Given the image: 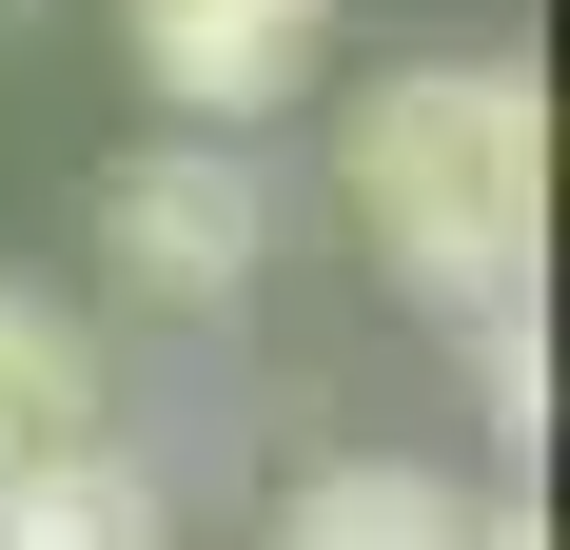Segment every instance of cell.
<instances>
[{"instance_id":"cell-1","label":"cell","mask_w":570,"mask_h":550,"mask_svg":"<svg viewBox=\"0 0 570 550\" xmlns=\"http://www.w3.org/2000/svg\"><path fill=\"white\" fill-rule=\"evenodd\" d=\"M354 217H374V256L433 315L531 295V236H551V99H531V59H413V79H374L354 99Z\"/></svg>"},{"instance_id":"cell-2","label":"cell","mask_w":570,"mask_h":550,"mask_svg":"<svg viewBox=\"0 0 570 550\" xmlns=\"http://www.w3.org/2000/svg\"><path fill=\"white\" fill-rule=\"evenodd\" d=\"M99 256H118V295H158V315H236V295H256V256H276V197H256V158H236V138H197V118H177L158 158L99 177Z\"/></svg>"},{"instance_id":"cell-3","label":"cell","mask_w":570,"mask_h":550,"mask_svg":"<svg viewBox=\"0 0 570 550\" xmlns=\"http://www.w3.org/2000/svg\"><path fill=\"white\" fill-rule=\"evenodd\" d=\"M315 59H335V0H138V79L197 138H256L276 99H315Z\"/></svg>"},{"instance_id":"cell-4","label":"cell","mask_w":570,"mask_h":550,"mask_svg":"<svg viewBox=\"0 0 570 550\" xmlns=\"http://www.w3.org/2000/svg\"><path fill=\"white\" fill-rule=\"evenodd\" d=\"M0 550H177V511H158V472L118 433H59V452L0 472Z\"/></svg>"},{"instance_id":"cell-5","label":"cell","mask_w":570,"mask_h":550,"mask_svg":"<svg viewBox=\"0 0 570 550\" xmlns=\"http://www.w3.org/2000/svg\"><path fill=\"white\" fill-rule=\"evenodd\" d=\"M59 433H99V334L59 315V295H20V275H0V472H20V452H59Z\"/></svg>"},{"instance_id":"cell-6","label":"cell","mask_w":570,"mask_h":550,"mask_svg":"<svg viewBox=\"0 0 570 550\" xmlns=\"http://www.w3.org/2000/svg\"><path fill=\"white\" fill-rule=\"evenodd\" d=\"M276 550H472V511L433 492V472H394V452H335V472L276 511Z\"/></svg>"}]
</instances>
